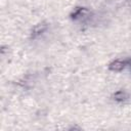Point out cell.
I'll use <instances>...</instances> for the list:
<instances>
[{
  "label": "cell",
  "instance_id": "cell-1",
  "mask_svg": "<svg viewBox=\"0 0 131 131\" xmlns=\"http://www.w3.org/2000/svg\"><path fill=\"white\" fill-rule=\"evenodd\" d=\"M126 60H120V59H117L115 61H113L111 64H110V70L112 71H115V72H119V71H122L125 67H126Z\"/></svg>",
  "mask_w": 131,
  "mask_h": 131
},
{
  "label": "cell",
  "instance_id": "cell-2",
  "mask_svg": "<svg viewBox=\"0 0 131 131\" xmlns=\"http://www.w3.org/2000/svg\"><path fill=\"white\" fill-rule=\"evenodd\" d=\"M114 97H115V99H116V100H118V101H123V100L127 99L128 94H127L125 91H123V90H119L118 92H116V93H115Z\"/></svg>",
  "mask_w": 131,
  "mask_h": 131
},
{
  "label": "cell",
  "instance_id": "cell-4",
  "mask_svg": "<svg viewBox=\"0 0 131 131\" xmlns=\"http://www.w3.org/2000/svg\"><path fill=\"white\" fill-rule=\"evenodd\" d=\"M126 64L131 69V59H128V60H126Z\"/></svg>",
  "mask_w": 131,
  "mask_h": 131
},
{
  "label": "cell",
  "instance_id": "cell-3",
  "mask_svg": "<svg viewBox=\"0 0 131 131\" xmlns=\"http://www.w3.org/2000/svg\"><path fill=\"white\" fill-rule=\"evenodd\" d=\"M45 28H46V27H45L44 25H41V26H38V27H37V28L35 29V31H34V33H35V34H40L41 32H43V31L45 30Z\"/></svg>",
  "mask_w": 131,
  "mask_h": 131
}]
</instances>
